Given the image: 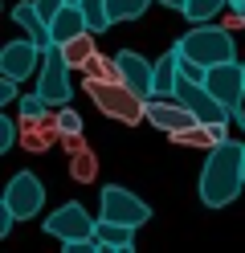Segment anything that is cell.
Returning <instances> with one entry per match:
<instances>
[{"instance_id": "obj_1", "label": "cell", "mask_w": 245, "mask_h": 253, "mask_svg": "<svg viewBox=\"0 0 245 253\" xmlns=\"http://www.w3.org/2000/svg\"><path fill=\"white\" fill-rule=\"evenodd\" d=\"M245 188V143L229 139V143L212 147L204 171H200V204L204 209H225L233 204Z\"/></svg>"}, {"instance_id": "obj_2", "label": "cell", "mask_w": 245, "mask_h": 253, "mask_svg": "<svg viewBox=\"0 0 245 253\" xmlns=\"http://www.w3.org/2000/svg\"><path fill=\"white\" fill-rule=\"evenodd\" d=\"M176 53H180V61L212 70V66L237 61V41H233V33H229L225 25H192L188 33L176 41Z\"/></svg>"}, {"instance_id": "obj_3", "label": "cell", "mask_w": 245, "mask_h": 253, "mask_svg": "<svg viewBox=\"0 0 245 253\" xmlns=\"http://www.w3.org/2000/svg\"><path fill=\"white\" fill-rule=\"evenodd\" d=\"M82 90H86L90 102L102 110L106 119H114V123L135 126V123L147 119V102H151V98L135 94V90L123 86V82H94V78H86V82H82Z\"/></svg>"}, {"instance_id": "obj_4", "label": "cell", "mask_w": 245, "mask_h": 253, "mask_svg": "<svg viewBox=\"0 0 245 253\" xmlns=\"http://www.w3.org/2000/svg\"><path fill=\"white\" fill-rule=\"evenodd\" d=\"M98 220H114V225H131L139 229L151 220V204H143L131 188L123 184H106L102 196H98Z\"/></svg>"}, {"instance_id": "obj_5", "label": "cell", "mask_w": 245, "mask_h": 253, "mask_svg": "<svg viewBox=\"0 0 245 253\" xmlns=\"http://www.w3.org/2000/svg\"><path fill=\"white\" fill-rule=\"evenodd\" d=\"M94 229H98V220L82 209L78 200H65L61 209H53L45 216V233L49 237H57L61 245H78V241H94Z\"/></svg>"}, {"instance_id": "obj_6", "label": "cell", "mask_w": 245, "mask_h": 253, "mask_svg": "<svg viewBox=\"0 0 245 253\" xmlns=\"http://www.w3.org/2000/svg\"><path fill=\"white\" fill-rule=\"evenodd\" d=\"M37 94L49 102V110H65L74 98V86H70V66H65V57L57 45H49L45 49V66L37 74Z\"/></svg>"}, {"instance_id": "obj_7", "label": "cell", "mask_w": 245, "mask_h": 253, "mask_svg": "<svg viewBox=\"0 0 245 253\" xmlns=\"http://www.w3.org/2000/svg\"><path fill=\"white\" fill-rule=\"evenodd\" d=\"M4 209L16 216V220H33L41 209H45V184L33 176V171H16L4 188Z\"/></svg>"}, {"instance_id": "obj_8", "label": "cell", "mask_w": 245, "mask_h": 253, "mask_svg": "<svg viewBox=\"0 0 245 253\" xmlns=\"http://www.w3.org/2000/svg\"><path fill=\"white\" fill-rule=\"evenodd\" d=\"M45 66V49L37 41H8L4 49H0V74L12 78V82H25V78H37Z\"/></svg>"}, {"instance_id": "obj_9", "label": "cell", "mask_w": 245, "mask_h": 253, "mask_svg": "<svg viewBox=\"0 0 245 253\" xmlns=\"http://www.w3.org/2000/svg\"><path fill=\"white\" fill-rule=\"evenodd\" d=\"M204 86H208V94L217 98L229 115L245 102V66L241 61H229V66H212L208 70V78H204Z\"/></svg>"}, {"instance_id": "obj_10", "label": "cell", "mask_w": 245, "mask_h": 253, "mask_svg": "<svg viewBox=\"0 0 245 253\" xmlns=\"http://www.w3.org/2000/svg\"><path fill=\"white\" fill-rule=\"evenodd\" d=\"M147 123H151L155 131H163V135H180V131H188V126H196L200 119L176 98H151L147 102Z\"/></svg>"}, {"instance_id": "obj_11", "label": "cell", "mask_w": 245, "mask_h": 253, "mask_svg": "<svg viewBox=\"0 0 245 253\" xmlns=\"http://www.w3.org/2000/svg\"><path fill=\"white\" fill-rule=\"evenodd\" d=\"M114 61H119V74H123V86H131L135 94H143V98H155V61H147L143 53H114Z\"/></svg>"}, {"instance_id": "obj_12", "label": "cell", "mask_w": 245, "mask_h": 253, "mask_svg": "<svg viewBox=\"0 0 245 253\" xmlns=\"http://www.w3.org/2000/svg\"><path fill=\"white\" fill-rule=\"evenodd\" d=\"M12 21L25 29L29 33V41H37L41 49H49V45H53V33H49V21L41 17L37 12V4H33V0H21V4H12Z\"/></svg>"}, {"instance_id": "obj_13", "label": "cell", "mask_w": 245, "mask_h": 253, "mask_svg": "<svg viewBox=\"0 0 245 253\" xmlns=\"http://www.w3.org/2000/svg\"><path fill=\"white\" fill-rule=\"evenodd\" d=\"M57 49H61V57H65V66H70V70L86 74V66L98 57V33H82V37H74V41L57 45Z\"/></svg>"}, {"instance_id": "obj_14", "label": "cell", "mask_w": 245, "mask_h": 253, "mask_svg": "<svg viewBox=\"0 0 245 253\" xmlns=\"http://www.w3.org/2000/svg\"><path fill=\"white\" fill-rule=\"evenodd\" d=\"M49 33H53V45H65V41H74V37H82V33H90V29H86V17H82L78 4H65L57 17H53Z\"/></svg>"}, {"instance_id": "obj_15", "label": "cell", "mask_w": 245, "mask_h": 253, "mask_svg": "<svg viewBox=\"0 0 245 253\" xmlns=\"http://www.w3.org/2000/svg\"><path fill=\"white\" fill-rule=\"evenodd\" d=\"M176 82H180V53H176V45H172V49H163L155 57V98H172Z\"/></svg>"}, {"instance_id": "obj_16", "label": "cell", "mask_w": 245, "mask_h": 253, "mask_svg": "<svg viewBox=\"0 0 245 253\" xmlns=\"http://www.w3.org/2000/svg\"><path fill=\"white\" fill-rule=\"evenodd\" d=\"M78 8H82V17H86V29L98 33V37L114 25V21H110V0H82Z\"/></svg>"}, {"instance_id": "obj_17", "label": "cell", "mask_w": 245, "mask_h": 253, "mask_svg": "<svg viewBox=\"0 0 245 253\" xmlns=\"http://www.w3.org/2000/svg\"><path fill=\"white\" fill-rule=\"evenodd\" d=\"M131 237H135V229L131 225H114V220H98V229H94V241L98 245H114V249H127Z\"/></svg>"}, {"instance_id": "obj_18", "label": "cell", "mask_w": 245, "mask_h": 253, "mask_svg": "<svg viewBox=\"0 0 245 253\" xmlns=\"http://www.w3.org/2000/svg\"><path fill=\"white\" fill-rule=\"evenodd\" d=\"M70 176L78 180V184H94L98 180V155L86 147V151H78V155H70Z\"/></svg>"}, {"instance_id": "obj_19", "label": "cell", "mask_w": 245, "mask_h": 253, "mask_svg": "<svg viewBox=\"0 0 245 253\" xmlns=\"http://www.w3.org/2000/svg\"><path fill=\"white\" fill-rule=\"evenodd\" d=\"M229 4V0H188V8H184V17L192 25H212L217 21V12Z\"/></svg>"}, {"instance_id": "obj_20", "label": "cell", "mask_w": 245, "mask_h": 253, "mask_svg": "<svg viewBox=\"0 0 245 253\" xmlns=\"http://www.w3.org/2000/svg\"><path fill=\"white\" fill-rule=\"evenodd\" d=\"M151 8V0H110V21H139L143 12Z\"/></svg>"}, {"instance_id": "obj_21", "label": "cell", "mask_w": 245, "mask_h": 253, "mask_svg": "<svg viewBox=\"0 0 245 253\" xmlns=\"http://www.w3.org/2000/svg\"><path fill=\"white\" fill-rule=\"evenodd\" d=\"M86 78H94V82H123L119 61H114V57H102V53H98L90 66H86Z\"/></svg>"}, {"instance_id": "obj_22", "label": "cell", "mask_w": 245, "mask_h": 253, "mask_svg": "<svg viewBox=\"0 0 245 253\" xmlns=\"http://www.w3.org/2000/svg\"><path fill=\"white\" fill-rule=\"evenodd\" d=\"M57 126H61V135H82V115L74 106H65V110H57Z\"/></svg>"}, {"instance_id": "obj_23", "label": "cell", "mask_w": 245, "mask_h": 253, "mask_svg": "<svg viewBox=\"0 0 245 253\" xmlns=\"http://www.w3.org/2000/svg\"><path fill=\"white\" fill-rule=\"evenodd\" d=\"M12 143H21V139H16V123L8 115H0V155H4Z\"/></svg>"}, {"instance_id": "obj_24", "label": "cell", "mask_w": 245, "mask_h": 253, "mask_svg": "<svg viewBox=\"0 0 245 253\" xmlns=\"http://www.w3.org/2000/svg\"><path fill=\"white\" fill-rule=\"evenodd\" d=\"M33 4H37V12H41V17H45L49 25H53V17H57V12H61L65 4H70V0H33Z\"/></svg>"}, {"instance_id": "obj_25", "label": "cell", "mask_w": 245, "mask_h": 253, "mask_svg": "<svg viewBox=\"0 0 245 253\" xmlns=\"http://www.w3.org/2000/svg\"><path fill=\"white\" fill-rule=\"evenodd\" d=\"M225 29H229V33L245 29V8H233V12H225Z\"/></svg>"}, {"instance_id": "obj_26", "label": "cell", "mask_w": 245, "mask_h": 253, "mask_svg": "<svg viewBox=\"0 0 245 253\" xmlns=\"http://www.w3.org/2000/svg\"><path fill=\"white\" fill-rule=\"evenodd\" d=\"M12 102H16V82L4 78V82H0V106H12Z\"/></svg>"}, {"instance_id": "obj_27", "label": "cell", "mask_w": 245, "mask_h": 253, "mask_svg": "<svg viewBox=\"0 0 245 253\" xmlns=\"http://www.w3.org/2000/svg\"><path fill=\"white\" fill-rule=\"evenodd\" d=\"M61 147L70 151V155H78V151H86V143H82V135H61Z\"/></svg>"}, {"instance_id": "obj_28", "label": "cell", "mask_w": 245, "mask_h": 253, "mask_svg": "<svg viewBox=\"0 0 245 253\" xmlns=\"http://www.w3.org/2000/svg\"><path fill=\"white\" fill-rule=\"evenodd\" d=\"M12 225H16V216L4 209V204H0V237H8V233H12Z\"/></svg>"}, {"instance_id": "obj_29", "label": "cell", "mask_w": 245, "mask_h": 253, "mask_svg": "<svg viewBox=\"0 0 245 253\" xmlns=\"http://www.w3.org/2000/svg\"><path fill=\"white\" fill-rule=\"evenodd\" d=\"M61 253H98L94 241H78V245H61Z\"/></svg>"}, {"instance_id": "obj_30", "label": "cell", "mask_w": 245, "mask_h": 253, "mask_svg": "<svg viewBox=\"0 0 245 253\" xmlns=\"http://www.w3.org/2000/svg\"><path fill=\"white\" fill-rule=\"evenodd\" d=\"M159 4H163V8H176V12H184V8H188V0H159Z\"/></svg>"}, {"instance_id": "obj_31", "label": "cell", "mask_w": 245, "mask_h": 253, "mask_svg": "<svg viewBox=\"0 0 245 253\" xmlns=\"http://www.w3.org/2000/svg\"><path fill=\"white\" fill-rule=\"evenodd\" d=\"M233 123H237V126H241V131H245V102H241V106L233 110Z\"/></svg>"}, {"instance_id": "obj_32", "label": "cell", "mask_w": 245, "mask_h": 253, "mask_svg": "<svg viewBox=\"0 0 245 253\" xmlns=\"http://www.w3.org/2000/svg\"><path fill=\"white\" fill-rule=\"evenodd\" d=\"M229 4H233V8H245V0H229Z\"/></svg>"}, {"instance_id": "obj_33", "label": "cell", "mask_w": 245, "mask_h": 253, "mask_svg": "<svg viewBox=\"0 0 245 253\" xmlns=\"http://www.w3.org/2000/svg\"><path fill=\"white\" fill-rule=\"evenodd\" d=\"M119 253H135V245H127V249H119Z\"/></svg>"}, {"instance_id": "obj_34", "label": "cell", "mask_w": 245, "mask_h": 253, "mask_svg": "<svg viewBox=\"0 0 245 253\" xmlns=\"http://www.w3.org/2000/svg\"><path fill=\"white\" fill-rule=\"evenodd\" d=\"M241 66H245V61H241Z\"/></svg>"}]
</instances>
